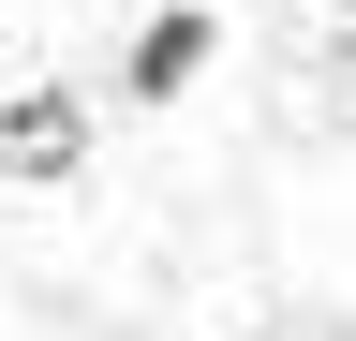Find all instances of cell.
I'll return each mask as SVG.
<instances>
[{"label":"cell","mask_w":356,"mask_h":341,"mask_svg":"<svg viewBox=\"0 0 356 341\" xmlns=\"http://www.w3.org/2000/svg\"><path fill=\"white\" fill-rule=\"evenodd\" d=\"M89 163V104L74 90H0V178L44 193V178H74Z\"/></svg>","instance_id":"cell-1"},{"label":"cell","mask_w":356,"mask_h":341,"mask_svg":"<svg viewBox=\"0 0 356 341\" xmlns=\"http://www.w3.org/2000/svg\"><path fill=\"white\" fill-rule=\"evenodd\" d=\"M208 45H222V30H208V0H163V15L134 30V60H119V90H134V104H178V90L208 74Z\"/></svg>","instance_id":"cell-2"}]
</instances>
